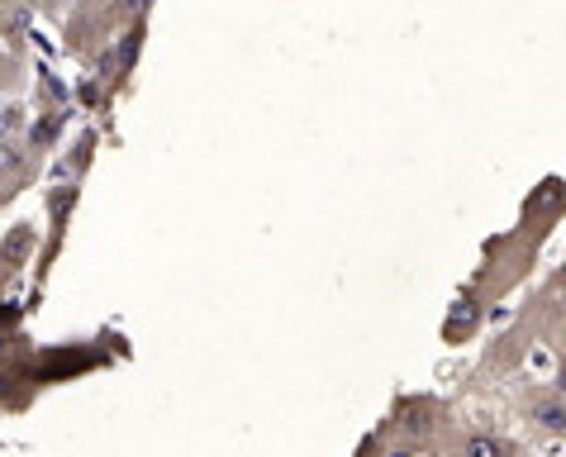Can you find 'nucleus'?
Returning <instances> with one entry per match:
<instances>
[{"label":"nucleus","instance_id":"nucleus-12","mask_svg":"<svg viewBox=\"0 0 566 457\" xmlns=\"http://www.w3.org/2000/svg\"><path fill=\"white\" fill-rule=\"evenodd\" d=\"M29 6H34V10H39V20H49V24H57V20H62V14H67V6H72V0H29Z\"/></svg>","mask_w":566,"mask_h":457},{"label":"nucleus","instance_id":"nucleus-2","mask_svg":"<svg viewBox=\"0 0 566 457\" xmlns=\"http://www.w3.org/2000/svg\"><path fill=\"white\" fill-rule=\"evenodd\" d=\"M86 186H72V181H43V253H39V281L53 277V267L67 248V233H72V219H76V205H82Z\"/></svg>","mask_w":566,"mask_h":457},{"label":"nucleus","instance_id":"nucleus-11","mask_svg":"<svg viewBox=\"0 0 566 457\" xmlns=\"http://www.w3.org/2000/svg\"><path fill=\"white\" fill-rule=\"evenodd\" d=\"M458 457H514V448L491 429H467L458 444Z\"/></svg>","mask_w":566,"mask_h":457},{"label":"nucleus","instance_id":"nucleus-5","mask_svg":"<svg viewBox=\"0 0 566 457\" xmlns=\"http://www.w3.org/2000/svg\"><path fill=\"white\" fill-rule=\"evenodd\" d=\"M91 367H105V353L91 349V343H67V349H43L34 353V386H57L72 382Z\"/></svg>","mask_w":566,"mask_h":457},{"label":"nucleus","instance_id":"nucleus-10","mask_svg":"<svg viewBox=\"0 0 566 457\" xmlns=\"http://www.w3.org/2000/svg\"><path fill=\"white\" fill-rule=\"evenodd\" d=\"M528 419H533V429L538 434L562 438L566 434V396L562 391H543V396H533L528 401Z\"/></svg>","mask_w":566,"mask_h":457},{"label":"nucleus","instance_id":"nucleus-4","mask_svg":"<svg viewBox=\"0 0 566 457\" xmlns=\"http://www.w3.org/2000/svg\"><path fill=\"white\" fill-rule=\"evenodd\" d=\"M105 144V129L96 120H86V124H76V134L62 144V153L49 163V177L43 181H72V186H86L91 177V167H96V153Z\"/></svg>","mask_w":566,"mask_h":457},{"label":"nucleus","instance_id":"nucleus-8","mask_svg":"<svg viewBox=\"0 0 566 457\" xmlns=\"http://www.w3.org/2000/svg\"><path fill=\"white\" fill-rule=\"evenodd\" d=\"M390 429H396L405 444L419 448L423 438H429L438 429V405L429 396H410V401H400L396 405V415H390Z\"/></svg>","mask_w":566,"mask_h":457},{"label":"nucleus","instance_id":"nucleus-1","mask_svg":"<svg viewBox=\"0 0 566 457\" xmlns=\"http://www.w3.org/2000/svg\"><path fill=\"white\" fill-rule=\"evenodd\" d=\"M153 0H72L67 14L57 20V49L67 53L76 67H86L119 29L134 20H148Z\"/></svg>","mask_w":566,"mask_h":457},{"label":"nucleus","instance_id":"nucleus-6","mask_svg":"<svg viewBox=\"0 0 566 457\" xmlns=\"http://www.w3.org/2000/svg\"><path fill=\"white\" fill-rule=\"evenodd\" d=\"M72 115H76V110H34L24 144H29V153H34L39 163H53V157L62 153V144H67V124H72Z\"/></svg>","mask_w":566,"mask_h":457},{"label":"nucleus","instance_id":"nucleus-7","mask_svg":"<svg viewBox=\"0 0 566 457\" xmlns=\"http://www.w3.org/2000/svg\"><path fill=\"white\" fill-rule=\"evenodd\" d=\"M29 105L34 110H76V86L39 53H34V86H29Z\"/></svg>","mask_w":566,"mask_h":457},{"label":"nucleus","instance_id":"nucleus-13","mask_svg":"<svg viewBox=\"0 0 566 457\" xmlns=\"http://www.w3.org/2000/svg\"><path fill=\"white\" fill-rule=\"evenodd\" d=\"M557 391H562V396H566V362H562V372H557Z\"/></svg>","mask_w":566,"mask_h":457},{"label":"nucleus","instance_id":"nucleus-3","mask_svg":"<svg viewBox=\"0 0 566 457\" xmlns=\"http://www.w3.org/2000/svg\"><path fill=\"white\" fill-rule=\"evenodd\" d=\"M39 253H43V225H34V219H10V229L0 233V301H6V291L39 262Z\"/></svg>","mask_w":566,"mask_h":457},{"label":"nucleus","instance_id":"nucleus-9","mask_svg":"<svg viewBox=\"0 0 566 457\" xmlns=\"http://www.w3.org/2000/svg\"><path fill=\"white\" fill-rule=\"evenodd\" d=\"M481 320H485V301L467 287L458 301L448 305V314H443V343H467V339H476Z\"/></svg>","mask_w":566,"mask_h":457}]
</instances>
